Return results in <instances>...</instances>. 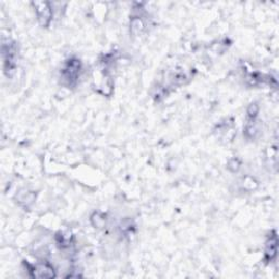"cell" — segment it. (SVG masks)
<instances>
[{"mask_svg":"<svg viewBox=\"0 0 279 279\" xmlns=\"http://www.w3.org/2000/svg\"><path fill=\"white\" fill-rule=\"evenodd\" d=\"M81 71V63L77 59L68 60L67 65L63 69V77L69 87H72L77 81Z\"/></svg>","mask_w":279,"mask_h":279,"instance_id":"1","label":"cell"},{"mask_svg":"<svg viewBox=\"0 0 279 279\" xmlns=\"http://www.w3.org/2000/svg\"><path fill=\"white\" fill-rule=\"evenodd\" d=\"M276 252H277V236L274 232V235L270 236V239L266 246V254H265L266 261L272 262L276 258Z\"/></svg>","mask_w":279,"mask_h":279,"instance_id":"3","label":"cell"},{"mask_svg":"<svg viewBox=\"0 0 279 279\" xmlns=\"http://www.w3.org/2000/svg\"><path fill=\"white\" fill-rule=\"evenodd\" d=\"M29 272L32 277L36 278H53L56 277V273L53 267L47 263H38L35 266H30Z\"/></svg>","mask_w":279,"mask_h":279,"instance_id":"2","label":"cell"}]
</instances>
